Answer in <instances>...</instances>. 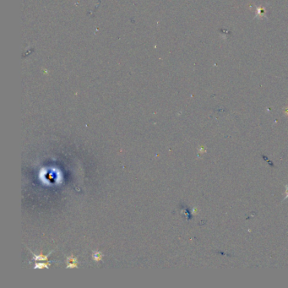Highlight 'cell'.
<instances>
[{"mask_svg":"<svg viewBox=\"0 0 288 288\" xmlns=\"http://www.w3.org/2000/svg\"><path fill=\"white\" fill-rule=\"evenodd\" d=\"M69 268H76L77 267V260L74 256H71L69 258V264H68Z\"/></svg>","mask_w":288,"mask_h":288,"instance_id":"6da1fadb","label":"cell"},{"mask_svg":"<svg viewBox=\"0 0 288 288\" xmlns=\"http://www.w3.org/2000/svg\"><path fill=\"white\" fill-rule=\"evenodd\" d=\"M102 254L100 252H95L93 253V259H94L95 261L101 260H102Z\"/></svg>","mask_w":288,"mask_h":288,"instance_id":"7a4b0ae2","label":"cell"},{"mask_svg":"<svg viewBox=\"0 0 288 288\" xmlns=\"http://www.w3.org/2000/svg\"><path fill=\"white\" fill-rule=\"evenodd\" d=\"M36 268H48V264H36Z\"/></svg>","mask_w":288,"mask_h":288,"instance_id":"3957f363","label":"cell"},{"mask_svg":"<svg viewBox=\"0 0 288 288\" xmlns=\"http://www.w3.org/2000/svg\"><path fill=\"white\" fill-rule=\"evenodd\" d=\"M48 258V256H42V255H39V256H36V260H45L46 259Z\"/></svg>","mask_w":288,"mask_h":288,"instance_id":"277c9868","label":"cell"}]
</instances>
